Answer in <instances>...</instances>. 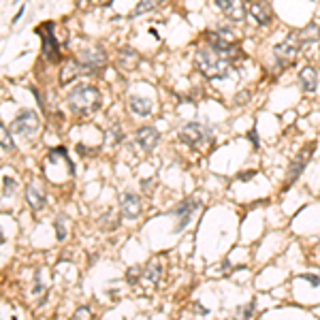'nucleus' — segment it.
<instances>
[{"mask_svg": "<svg viewBox=\"0 0 320 320\" xmlns=\"http://www.w3.org/2000/svg\"><path fill=\"white\" fill-rule=\"evenodd\" d=\"M194 64L196 68L209 79H224L231 75L233 71V62L231 60L222 58L218 51L209 49H196L194 51Z\"/></svg>", "mask_w": 320, "mask_h": 320, "instance_id": "1", "label": "nucleus"}, {"mask_svg": "<svg viewBox=\"0 0 320 320\" xmlns=\"http://www.w3.org/2000/svg\"><path fill=\"white\" fill-rule=\"evenodd\" d=\"M68 107L71 111H75L77 116H90L101 109V92L94 86H88V83H79L71 90L68 94Z\"/></svg>", "mask_w": 320, "mask_h": 320, "instance_id": "2", "label": "nucleus"}, {"mask_svg": "<svg viewBox=\"0 0 320 320\" xmlns=\"http://www.w3.org/2000/svg\"><path fill=\"white\" fill-rule=\"evenodd\" d=\"M179 141L190 148H201L207 141H211V128L201 124V122H190L179 131Z\"/></svg>", "mask_w": 320, "mask_h": 320, "instance_id": "3", "label": "nucleus"}, {"mask_svg": "<svg viewBox=\"0 0 320 320\" xmlns=\"http://www.w3.org/2000/svg\"><path fill=\"white\" fill-rule=\"evenodd\" d=\"M39 126H41L39 116H36L34 111L26 109V111H19L17 118L11 122V133L19 135V137H30L39 131Z\"/></svg>", "mask_w": 320, "mask_h": 320, "instance_id": "4", "label": "nucleus"}, {"mask_svg": "<svg viewBox=\"0 0 320 320\" xmlns=\"http://www.w3.org/2000/svg\"><path fill=\"white\" fill-rule=\"evenodd\" d=\"M199 205H201V201L196 199V196H186V199L173 209V216H177V224H175V228H173L175 233L184 231V228L190 224L192 216L199 211Z\"/></svg>", "mask_w": 320, "mask_h": 320, "instance_id": "5", "label": "nucleus"}, {"mask_svg": "<svg viewBox=\"0 0 320 320\" xmlns=\"http://www.w3.org/2000/svg\"><path fill=\"white\" fill-rule=\"evenodd\" d=\"M53 21H47V24H43L41 28H36V32L41 34L43 39V56L49 60V62H58L60 60V45L56 41V36H53Z\"/></svg>", "mask_w": 320, "mask_h": 320, "instance_id": "6", "label": "nucleus"}, {"mask_svg": "<svg viewBox=\"0 0 320 320\" xmlns=\"http://www.w3.org/2000/svg\"><path fill=\"white\" fill-rule=\"evenodd\" d=\"M299 47H301V45L297 43L295 34H291L286 41H282L280 45H276V47H273V56H276L278 64L280 66H291L295 62L297 53H299Z\"/></svg>", "mask_w": 320, "mask_h": 320, "instance_id": "7", "label": "nucleus"}, {"mask_svg": "<svg viewBox=\"0 0 320 320\" xmlns=\"http://www.w3.org/2000/svg\"><path fill=\"white\" fill-rule=\"evenodd\" d=\"M158 139H160V135L154 126H141L139 131L135 133V146L139 148L143 154H150V152L158 146Z\"/></svg>", "mask_w": 320, "mask_h": 320, "instance_id": "8", "label": "nucleus"}, {"mask_svg": "<svg viewBox=\"0 0 320 320\" xmlns=\"http://www.w3.org/2000/svg\"><path fill=\"white\" fill-rule=\"evenodd\" d=\"M216 4L226 13L228 19L243 21L248 17V2H237V0H216Z\"/></svg>", "mask_w": 320, "mask_h": 320, "instance_id": "9", "label": "nucleus"}, {"mask_svg": "<svg viewBox=\"0 0 320 320\" xmlns=\"http://www.w3.org/2000/svg\"><path fill=\"white\" fill-rule=\"evenodd\" d=\"M314 152V143H310V146L303 148V152L299 154V158L293 160V164L288 166V177H286V186H291L293 181L299 177V175L303 173V169H306V164L310 162V154Z\"/></svg>", "mask_w": 320, "mask_h": 320, "instance_id": "10", "label": "nucleus"}, {"mask_svg": "<svg viewBox=\"0 0 320 320\" xmlns=\"http://www.w3.org/2000/svg\"><path fill=\"white\" fill-rule=\"evenodd\" d=\"M120 209H122V216L128 220L139 218L141 216V199L133 192H124L120 199Z\"/></svg>", "mask_w": 320, "mask_h": 320, "instance_id": "11", "label": "nucleus"}, {"mask_svg": "<svg viewBox=\"0 0 320 320\" xmlns=\"http://www.w3.org/2000/svg\"><path fill=\"white\" fill-rule=\"evenodd\" d=\"M79 62H81L83 68H86V73H92L94 68H101V66L105 64V53H103L101 47L86 49V51H81Z\"/></svg>", "mask_w": 320, "mask_h": 320, "instance_id": "12", "label": "nucleus"}, {"mask_svg": "<svg viewBox=\"0 0 320 320\" xmlns=\"http://www.w3.org/2000/svg\"><path fill=\"white\" fill-rule=\"evenodd\" d=\"M248 15L254 17L261 26H267L271 21V6L265 2H248Z\"/></svg>", "mask_w": 320, "mask_h": 320, "instance_id": "13", "label": "nucleus"}, {"mask_svg": "<svg viewBox=\"0 0 320 320\" xmlns=\"http://www.w3.org/2000/svg\"><path fill=\"white\" fill-rule=\"evenodd\" d=\"M297 36V43L299 45H308V43H316L320 39V26L316 21H310L306 28H301L299 32H295Z\"/></svg>", "mask_w": 320, "mask_h": 320, "instance_id": "14", "label": "nucleus"}, {"mask_svg": "<svg viewBox=\"0 0 320 320\" xmlns=\"http://www.w3.org/2000/svg\"><path fill=\"white\" fill-rule=\"evenodd\" d=\"M299 81H301V88L306 90V92H316V88H318V73H316V68L306 66L299 73Z\"/></svg>", "mask_w": 320, "mask_h": 320, "instance_id": "15", "label": "nucleus"}, {"mask_svg": "<svg viewBox=\"0 0 320 320\" xmlns=\"http://www.w3.org/2000/svg\"><path fill=\"white\" fill-rule=\"evenodd\" d=\"M128 107H131V111L137 113V116H150L152 113V103L148 101V98H143V96H128Z\"/></svg>", "mask_w": 320, "mask_h": 320, "instance_id": "16", "label": "nucleus"}, {"mask_svg": "<svg viewBox=\"0 0 320 320\" xmlns=\"http://www.w3.org/2000/svg\"><path fill=\"white\" fill-rule=\"evenodd\" d=\"M26 201L30 203V207H32L34 211H39L45 207V194L43 190H39L36 186H28L26 188Z\"/></svg>", "mask_w": 320, "mask_h": 320, "instance_id": "17", "label": "nucleus"}, {"mask_svg": "<svg viewBox=\"0 0 320 320\" xmlns=\"http://www.w3.org/2000/svg\"><path fill=\"white\" fill-rule=\"evenodd\" d=\"M160 276H162V265H160L158 261H152L146 269H143V276L141 280L143 282H152V284H156V282L160 280Z\"/></svg>", "mask_w": 320, "mask_h": 320, "instance_id": "18", "label": "nucleus"}, {"mask_svg": "<svg viewBox=\"0 0 320 320\" xmlns=\"http://www.w3.org/2000/svg\"><path fill=\"white\" fill-rule=\"evenodd\" d=\"M79 73H86V68L81 66V62L79 60H71L66 66H64V71H62V77H60V81L62 83H68L73 77H77Z\"/></svg>", "mask_w": 320, "mask_h": 320, "instance_id": "19", "label": "nucleus"}, {"mask_svg": "<svg viewBox=\"0 0 320 320\" xmlns=\"http://www.w3.org/2000/svg\"><path fill=\"white\" fill-rule=\"evenodd\" d=\"M15 188H17V181L9 177V175H4L2 177V199H11L15 194Z\"/></svg>", "mask_w": 320, "mask_h": 320, "instance_id": "20", "label": "nucleus"}, {"mask_svg": "<svg viewBox=\"0 0 320 320\" xmlns=\"http://www.w3.org/2000/svg\"><path fill=\"white\" fill-rule=\"evenodd\" d=\"M158 4H160L158 0H148V2H146V0H143V2H139V4H137V9L133 11V15H141V13H146V11H152V9H156Z\"/></svg>", "mask_w": 320, "mask_h": 320, "instance_id": "21", "label": "nucleus"}, {"mask_svg": "<svg viewBox=\"0 0 320 320\" xmlns=\"http://www.w3.org/2000/svg\"><path fill=\"white\" fill-rule=\"evenodd\" d=\"M254 314V303H250V306H243L237 310V316H235V320H250Z\"/></svg>", "mask_w": 320, "mask_h": 320, "instance_id": "22", "label": "nucleus"}, {"mask_svg": "<svg viewBox=\"0 0 320 320\" xmlns=\"http://www.w3.org/2000/svg\"><path fill=\"white\" fill-rule=\"evenodd\" d=\"M0 135H2V150H11L13 148V143H11V137L9 133H6V126H0Z\"/></svg>", "mask_w": 320, "mask_h": 320, "instance_id": "23", "label": "nucleus"}, {"mask_svg": "<svg viewBox=\"0 0 320 320\" xmlns=\"http://www.w3.org/2000/svg\"><path fill=\"white\" fill-rule=\"evenodd\" d=\"M64 235H66V231H64V220L58 218V220H56V237H58V241H62Z\"/></svg>", "mask_w": 320, "mask_h": 320, "instance_id": "24", "label": "nucleus"}, {"mask_svg": "<svg viewBox=\"0 0 320 320\" xmlns=\"http://www.w3.org/2000/svg\"><path fill=\"white\" fill-rule=\"evenodd\" d=\"M299 278H301V280H308L310 284H314V286H316V284H320V280H318L316 276H310V273H306V276H299Z\"/></svg>", "mask_w": 320, "mask_h": 320, "instance_id": "25", "label": "nucleus"}, {"mask_svg": "<svg viewBox=\"0 0 320 320\" xmlns=\"http://www.w3.org/2000/svg\"><path fill=\"white\" fill-rule=\"evenodd\" d=\"M250 139H252L254 148H258V139H256V131H250Z\"/></svg>", "mask_w": 320, "mask_h": 320, "instance_id": "26", "label": "nucleus"}]
</instances>
